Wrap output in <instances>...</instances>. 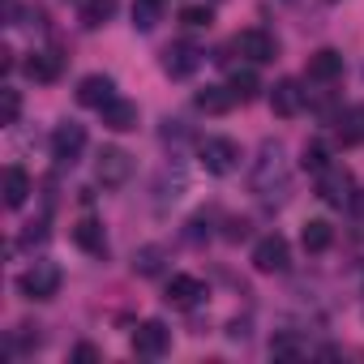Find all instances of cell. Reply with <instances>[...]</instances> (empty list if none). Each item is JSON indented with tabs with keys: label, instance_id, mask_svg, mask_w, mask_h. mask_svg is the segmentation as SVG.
Instances as JSON below:
<instances>
[{
	"label": "cell",
	"instance_id": "cell-1",
	"mask_svg": "<svg viewBox=\"0 0 364 364\" xmlns=\"http://www.w3.org/2000/svg\"><path fill=\"white\" fill-rule=\"evenodd\" d=\"M291 189V167H287V154L279 141H262L257 159H253V171H249V193L257 202H283Z\"/></svg>",
	"mask_w": 364,
	"mask_h": 364
},
{
	"label": "cell",
	"instance_id": "cell-2",
	"mask_svg": "<svg viewBox=\"0 0 364 364\" xmlns=\"http://www.w3.org/2000/svg\"><path fill=\"white\" fill-rule=\"evenodd\" d=\"M317 198L326 202V206H351V198H355V180H351V171L343 167V163H330V167H321L317 171Z\"/></svg>",
	"mask_w": 364,
	"mask_h": 364
},
{
	"label": "cell",
	"instance_id": "cell-3",
	"mask_svg": "<svg viewBox=\"0 0 364 364\" xmlns=\"http://www.w3.org/2000/svg\"><path fill=\"white\" fill-rule=\"evenodd\" d=\"M18 291L26 300H52L60 291V266L56 262H35L18 274Z\"/></svg>",
	"mask_w": 364,
	"mask_h": 364
},
{
	"label": "cell",
	"instance_id": "cell-4",
	"mask_svg": "<svg viewBox=\"0 0 364 364\" xmlns=\"http://www.w3.org/2000/svg\"><path fill=\"white\" fill-rule=\"evenodd\" d=\"M129 176H133V154L120 150V146H103L99 159H95V180L103 189H120Z\"/></svg>",
	"mask_w": 364,
	"mask_h": 364
},
{
	"label": "cell",
	"instance_id": "cell-5",
	"mask_svg": "<svg viewBox=\"0 0 364 364\" xmlns=\"http://www.w3.org/2000/svg\"><path fill=\"white\" fill-rule=\"evenodd\" d=\"M198 159H202V167H206L210 176H232V171L240 167V146H236L232 137H206V141L198 146Z\"/></svg>",
	"mask_w": 364,
	"mask_h": 364
},
{
	"label": "cell",
	"instance_id": "cell-6",
	"mask_svg": "<svg viewBox=\"0 0 364 364\" xmlns=\"http://www.w3.org/2000/svg\"><path fill=\"white\" fill-rule=\"evenodd\" d=\"M287 266H291V245L279 232H270L253 245V270L257 274H283Z\"/></svg>",
	"mask_w": 364,
	"mask_h": 364
},
{
	"label": "cell",
	"instance_id": "cell-7",
	"mask_svg": "<svg viewBox=\"0 0 364 364\" xmlns=\"http://www.w3.org/2000/svg\"><path fill=\"white\" fill-rule=\"evenodd\" d=\"M202 60H206V52L198 48V43H167L163 48V56H159V65H163V73L167 77H193L198 69H202Z\"/></svg>",
	"mask_w": 364,
	"mask_h": 364
},
{
	"label": "cell",
	"instance_id": "cell-8",
	"mask_svg": "<svg viewBox=\"0 0 364 364\" xmlns=\"http://www.w3.org/2000/svg\"><path fill=\"white\" fill-rule=\"evenodd\" d=\"M232 48L245 56V60H253V65H270L274 56H279V43H274V35H266V31H240L236 39H232Z\"/></svg>",
	"mask_w": 364,
	"mask_h": 364
},
{
	"label": "cell",
	"instance_id": "cell-9",
	"mask_svg": "<svg viewBox=\"0 0 364 364\" xmlns=\"http://www.w3.org/2000/svg\"><path fill=\"white\" fill-rule=\"evenodd\" d=\"M167 347H171V330H167L163 321H141V326L133 330V355H141V360H159Z\"/></svg>",
	"mask_w": 364,
	"mask_h": 364
},
{
	"label": "cell",
	"instance_id": "cell-10",
	"mask_svg": "<svg viewBox=\"0 0 364 364\" xmlns=\"http://www.w3.org/2000/svg\"><path fill=\"white\" fill-rule=\"evenodd\" d=\"M82 150H86V129H82L77 120L56 124V133H52V159H56V163H77Z\"/></svg>",
	"mask_w": 364,
	"mask_h": 364
},
{
	"label": "cell",
	"instance_id": "cell-11",
	"mask_svg": "<svg viewBox=\"0 0 364 364\" xmlns=\"http://www.w3.org/2000/svg\"><path fill=\"white\" fill-rule=\"evenodd\" d=\"M210 291H206V283L202 279H193V274H171V283H167V304L171 309H198L202 300H206Z\"/></svg>",
	"mask_w": 364,
	"mask_h": 364
},
{
	"label": "cell",
	"instance_id": "cell-12",
	"mask_svg": "<svg viewBox=\"0 0 364 364\" xmlns=\"http://www.w3.org/2000/svg\"><path fill=\"white\" fill-rule=\"evenodd\" d=\"M270 107H274V116H300V107H304V90H300V82L296 77H283V82H274L270 86Z\"/></svg>",
	"mask_w": 364,
	"mask_h": 364
},
{
	"label": "cell",
	"instance_id": "cell-13",
	"mask_svg": "<svg viewBox=\"0 0 364 364\" xmlns=\"http://www.w3.org/2000/svg\"><path fill=\"white\" fill-rule=\"evenodd\" d=\"M22 69H26V77H35V82H56L60 69H65V56H60L56 48H43V52H31V56L22 60Z\"/></svg>",
	"mask_w": 364,
	"mask_h": 364
},
{
	"label": "cell",
	"instance_id": "cell-14",
	"mask_svg": "<svg viewBox=\"0 0 364 364\" xmlns=\"http://www.w3.org/2000/svg\"><path fill=\"white\" fill-rule=\"evenodd\" d=\"M112 99H116V82H112L107 73H90V77L77 82V103H82V107H103V103H112Z\"/></svg>",
	"mask_w": 364,
	"mask_h": 364
},
{
	"label": "cell",
	"instance_id": "cell-15",
	"mask_svg": "<svg viewBox=\"0 0 364 364\" xmlns=\"http://www.w3.org/2000/svg\"><path fill=\"white\" fill-rule=\"evenodd\" d=\"M99 116H103V124H107L112 133H129V129H137V103H133V99H112V103L99 107Z\"/></svg>",
	"mask_w": 364,
	"mask_h": 364
},
{
	"label": "cell",
	"instance_id": "cell-16",
	"mask_svg": "<svg viewBox=\"0 0 364 364\" xmlns=\"http://www.w3.org/2000/svg\"><path fill=\"white\" fill-rule=\"evenodd\" d=\"M73 245L90 257H103L107 253V236H103V223L99 219H77L73 223Z\"/></svg>",
	"mask_w": 364,
	"mask_h": 364
},
{
	"label": "cell",
	"instance_id": "cell-17",
	"mask_svg": "<svg viewBox=\"0 0 364 364\" xmlns=\"http://www.w3.org/2000/svg\"><path fill=\"white\" fill-rule=\"evenodd\" d=\"M193 103H198V112H206V116H223V112H232L240 99L232 95V86H202V90L193 95Z\"/></svg>",
	"mask_w": 364,
	"mask_h": 364
},
{
	"label": "cell",
	"instance_id": "cell-18",
	"mask_svg": "<svg viewBox=\"0 0 364 364\" xmlns=\"http://www.w3.org/2000/svg\"><path fill=\"white\" fill-rule=\"evenodd\" d=\"M334 137L343 146H360L364 141V103H355V107H347V112L334 116Z\"/></svg>",
	"mask_w": 364,
	"mask_h": 364
},
{
	"label": "cell",
	"instance_id": "cell-19",
	"mask_svg": "<svg viewBox=\"0 0 364 364\" xmlns=\"http://www.w3.org/2000/svg\"><path fill=\"white\" fill-rule=\"evenodd\" d=\"M31 189H35V185H31L26 167H18V163L5 167V206H9V210H22L26 198H31Z\"/></svg>",
	"mask_w": 364,
	"mask_h": 364
},
{
	"label": "cell",
	"instance_id": "cell-20",
	"mask_svg": "<svg viewBox=\"0 0 364 364\" xmlns=\"http://www.w3.org/2000/svg\"><path fill=\"white\" fill-rule=\"evenodd\" d=\"M304 73H309V82H334V77L343 73V52H334V48H321V52H313Z\"/></svg>",
	"mask_w": 364,
	"mask_h": 364
},
{
	"label": "cell",
	"instance_id": "cell-21",
	"mask_svg": "<svg viewBox=\"0 0 364 364\" xmlns=\"http://www.w3.org/2000/svg\"><path fill=\"white\" fill-rule=\"evenodd\" d=\"M300 245H304V253H326L334 245V228L326 219H309L304 232H300Z\"/></svg>",
	"mask_w": 364,
	"mask_h": 364
},
{
	"label": "cell",
	"instance_id": "cell-22",
	"mask_svg": "<svg viewBox=\"0 0 364 364\" xmlns=\"http://www.w3.org/2000/svg\"><path fill=\"white\" fill-rule=\"evenodd\" d=\"M163 262H167V253H163L159 245H146V249H137V253H133V274L150 279V274H159V270H163Z\"/></svg>",
	"mask_w": 364,
	"mask_h": 364
},
{
	"label": "cell",
	"instance_id": "cell-23",
	"mask_svg": "<svg viewBox=\"0 0 364 364\" xmlns=\"http://www.w3.org/2000/svg\"><path fill=\"white\" fill-rule=\"evenodd\" d=\"M116 5H120V0H86V5H82V22H86L90 31L107 26L112 14H116Z\"/></svg>",
	"mask_w": 364,
	"mask_h": 364
},
{
	"label": "cell",
	"instance_id": "cell-24",
	"mask_svg": "<svg viewBox=\"0 0 364 364\" xmlns=\"http://www.w3.org/2000/svg\"><path fill=\"white\" fill-rule=\"evenodd\" d=\"M163 22V0H133V26L137 31H154Z\"/></svg>",
	"mask_w": 364,
	"mask_h": 364
},
{
	"label": "cell",
	"instance_id": "cell-25",
	"mask_svg": "<svg viewBox=\"0 0 364 364\" xmlns=\"http://www.w3.org/2000/svg\"><path fill=\"white\" fill-rule=\"evenodd\" d=\"M228 86H232V95H236L240 103H249V99H257V90H262V82H257V73H253V69H232V77H228Z\"/></svg>",
	"mask_w": 364,
	"mask_h": 364
},
{
	"label": "cell",
	"instance_id": "cell-26",
	"mask_svg": "<svg viewBox=\"0 0 364 364\" xmlns=\"http://www.w3.org/2000/svg\"><path fill=\"white\" fill-rule=\"evenodd\" d=\"M185 198V171H163V180H159V210L167 206V202H180Z\"/></svg>",
	"mask_w": 364,
	"mask_h": 364
},
{
	"label": "cell",
	"instance_id": "cell-27",
	"mask_svg": "<svg viewBox=\"0 0 364 364\" xmlns=\"http://www.w3.org/2000/svg\"><path fill=\"white\" fill-rule=\"evenodd\" d=\"M270 355H274V360H300V355H309V343L296 338V334H279V338L270 343Z\"/></svg>",
	"mask_w": 364,
	"mask_h": 364
},
{
	"label": "cell",
	"instance_id": "cell-28",
	"mask_svg": "<svg viewBox=\"0 0 364 364\" xmlns=\"http://www.w3.org/2000/svg\"><path fill=\"white\" fill-rule=\"evenodd\" d=\"M300 167L317 176L321 167H330V150H326L321 141H304V150H300Z\"/></svg>",
	"mask_w": 364,
	"mask_h": 364
},
{
	"label": "cell",
	"instance_id": "cell-29",
	"mask_svg": "<svg viewBox=\"0 0 364 364\" xmlns=\"http://www.w3.org/2000/svg\"><path fill=\"white\" fill-rule=\"evenodd\" d=\"M210 22H215L210 5H185L180 9V26H189V31H206Z\"/></svg>",
	"mask_w": 364,
	"mask_h": 364
},
{
	"label": "cell",
	"instance_id": "cell-30",
	"mask_svg": "<svg viewBox=\"0 0 364 364\" xmlns=\"http://www.w3.org/2000/svg\"><path fill=\"white\" fill-rule=\"evenodd\" d=\"M18 116H22V95L14 86H5L0 90V124H18Z\"/></svg>",
	"mask_w": 364,
	"mask_h": 364
},
{
	"label": "cell",
	"instance_id": "cell-31",
	"mask_svg": "<svg viewBox=\"0 0 364 364\" xmlns=\"http://www.w3.org/2000/svg\"><path fill=\"white\" fill-rule=\"evenodd\" d=\"M206 236H210V219H206V215H198V219L189 223V240H206Z\"/></svg>",
	"mask_w": 364,
	"mask_h": 364
},
{
	"label": "cell",
	"instance_id": "cell-32",
	"mask_svg": "<svg viewBox=\"0 0 364 364\" xmlns=\"http://www.w3.org/2000/svg\"><path fill=\"white\" fill-rule=\"evenodd\" d=\"M245 236H249V223L245 219H232L228 223V240H245Z\"/></svg>",
	"mask_w": 364,
	"mask_h": 364
},
{
	"label": "cell",
	"instance_id": "cell-33",
	"mask_svg": "<svg viewBox=\"0 0 364 364\" xmlns=\"http://www.w3.org/2000/svg\"><path fill=\"white\" fill-rule=\"evenodd\" d=\"M351 215H355V228L364 236V198H351Z\"/></svg>",
	"mask_w": 364,
	"mask_h": 364
},
{
	"label": "cell",
	"instance_id": "cell-34",
	"mask_svg": "<svg viewBox=\"0 0 364 364\" xmlns=\"http://www.w3.org/2000/svg\"><path fill=\"white\" fill-rule=\"evenodd\" d=\"M228 338H249V321H232L228 326Z\"/></svg>",
	"mask_w": 364,
	"mask_h": 364
},
{
	"label": "cell",
	"instance_id": "cell-35",
	"mask_svg": "<svg viewBox=\"0 0 364 364\" xmlns=\"http://www.w3.org/2000/svg\"><path fill=\"white\" fill-rule=\"evenodd\" d=\"M73 360H99V351H95V347H90V343H82V347H77V351H73Z\"/></svg>",
	"mask_w": 364,
	"mask_h": 364
}]
</instances>
